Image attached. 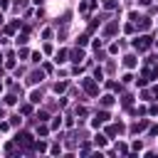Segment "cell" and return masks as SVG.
<instances>
[{
    "mask_svg": "<svg viewBox=\"0 0 158 158\" xmlns=\"http://www.w3.org/2000/svg\"><path fill=\"white\" fill-rule=\"evenodd\" d=\"M136 47H138V50H148V47H151V37H146V35L138 37V40H136Z\"/></svg>",
    "mask_w": 158,
    "mask_h": 158,
    "instance_id": "1",
    "label": "cell"
},
{
    "mask_svg": "<svg viewBox=\"0 0 158 158\" xmlns=\"http://www.w3.org/2000/svg\"><path fill=\"white\" fill-rule=\"evenodd\" d=\"M116 3H114V0H104V8H114Z\"/></svg>",
    "mask_w": 158,
    "mask_h": 158,
    "instance_id": "4",
    "label": "cell"
},
{
    "mask_svg": "<svg viewBox=\"0 0 158 158\" xmlns=\"http://www.w3.org/2000/svg\"><path fill=\"white\" fill-rule=\"evenodd\" d=\"M111 101H114V96H104V99H101V104H104V106H109Z\"/></svg>",
    "mask_w": 158,
    "mask_h": 158,
    "instance_id": "3",
    "label": "cell"
},
{
    "mask_svg": "<svg viewBox=\"0 0 158 158\" xmlns=\"http://www.w3.org/2000/svg\"><path fill=\"white\" fill-rule=\"evenodd\" d=\"M84 89H87L89 94H96V84L91 82V79H87V82H84Z\"/></svg>",
    "mask_w": 158,
    "mask_h": 158,
    "instance_id": "2",
    "label": "cell"
}]
</instances>
